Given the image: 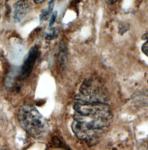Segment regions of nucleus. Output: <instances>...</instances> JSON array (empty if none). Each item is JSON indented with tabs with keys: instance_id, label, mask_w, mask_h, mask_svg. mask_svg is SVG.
<instances>
[{
	"instance_id": "f257e3e1",
	"label": "nucleus",
	"mask_w": 148,
	"mask_h": 150,
	"mask_svg": "<svg viewBox=\"0 0 148 150\" xmlns=\"http://www.w3.org/2000/svg\"><path fill=\"white\" fill-rule=\"evenodd\" d=\"M18 117L20 126L33 137L41 139L48 134V121L33 105L28 103L22 105L18 109Z\"/></svg>"
},
{
	"instance_id": "f03ea898",
	"label": "nucleus",
	"mask_w": 148,
	"mask_h": 150,
	"mask_svg": "<svg viewBox=\"0 0 148 150\" xmlns=\"http://www.w3.org/2000/svg\"><path fill=\"white\" fill-rule=\"evenodd\" d=\"M80 93L75 100L88 103H107L108 100L107 90L103 82L97 77L85 80L80 87Z\"/></svg>"
},
{
	"instance_id": "7ed1b4c3",
	"label": "nucleus",
	"mask_w": 148,
	"mask_h": 150,
	"mask_svg": "<svg viewBox=\"0 0 148 150\" xmlns=\"http://www.w3.org/2000/svg\"><path fill=\"white\" fill-rule=\"evenodd\" d=\"M74 120L77 121L89 128L94 130H103L109 127L113 120V114L110 108L90 114L82 115L75 112Z\"/></svg>"
},
{
	"instance_id": "20e7f679",
	"label": "nucleus",
	"mask_w": 148,
	"mask_h": 150,
	"mask_svg": "<svg viewBox=\"0 0 148 150\" xmlns=\"http://www.w3.org/2000/svg\"><path fill=\"white\" fill-rule=\"evenodd\" d=\"M71 128L78 139L86 142L89 145L95 144L103 134V130L91 129L75 120L73 122Z\"/></svg>"
},
{
	"instance_id": "39448f33",
	"label": "nucleus",
	"mask_w": 148,
	"mask_h": 150,
	"mask_svg": "<svg viewBox=\"0 0 148 150\" xmlns=\"http://www.w3.org/2000/svg\"><path fill=\"white\" fill-rule=\"evenodd\" d=\"M39 54L38 47L34 46L30 50L21 69L19 79L24 80L28 77L31 74Z\"/></svg>"
},
{
	"instance_id": "423d86ee",
	"label": "nucleus",
	"mask_w": 148,
	"mask_h": 150,
	"mask_svg": "<svg viewBox=\"0 0 148 150\" xmlns=\"http://www.w3.org/2000/svg\"><path fill=\"white\" fill-rule=\"evenodd\" d=\"M30 6L27 1H18L14 5L13 18L16 22L22 21L29 12Z\"/></svg>"
},
{
	"instance_id": "0eeeda50",
	"label": "nucleus",
	"mask_w": 148,
	"mask_h": 150,
	"mask_svg": "<svg viewBox=\"0 0 148 150\" xmlns=\"http://www.w3.org/2000/svg\"><path fill=\"white\" fill-rule=\"evenodd\" d=\"M65 47L64 44L61 45L60 48V54H59V60L62 65L65 64Z\"/></svg>"
},
{
	"instance_id": "6e6552de",
	"label": "nucleus",
	"mask_w": 148,
	"mask_h": 150,
	"mask_svg": "<svg viewBox=\"0 0 148 150\" xmlns=\"http://www.w3.org/2000/svg\"><path fill=\"white\" fill-rule=\"evenodd\" d=\"M138 150H148V136L138 142Z\"/></svg>"
},
{
	"instance_id": "1a4fd4ad",
	"label": "nucleus",
	"mask_w": 148,
	"mask_h": 150,
	"mask_svg": "<svg viewBox=\"0 0 148 150\" xmlns=\"http://www.w3.org/2000/svg\"><path fill=\"white\" fill-rule=\"evenodd\" d=\"M58 30L56 28H52L46 35L45 38L48 40H52L58 37Z\"/></svg>"
},
{
	"instance_id": "9d476101",
	"label": "nucleus",
	"mask_w": 148,
	"mask_h": 150,
	"mask_svg": "<svg viewBox=\"0 0 148 150\" xmlns=\"http://www.w3.org/2000/svg\"><path fill=\"white\" fill-rule=\"evenodd\" d=\"M51 13L49 12V11H48V9H43L41 11L40 16H39V19H40V22L41 23H43L44 21L48 19L49 16L51 15Z\"/></svg>"
},
{
	"instance_id": "9b49d317",
	"label": "nucleus",
	"mask_w": 148,
	"mask_h": 150,
	"mask_svg": "<svg viewBox=\"0 0 148 150\" xmlns=\"http://www.w3.org/2000/svg\"><path fill=\"white\" fill-rule=\"evenodd\" d=\"M143 37L145 38L144 39H147V41L144 43L142 46V51L146 56L148 57V33L146 34Z\"/></svg>"
},
{
	"instance_id": "f8f14e48",
	"label": "nucleus",
	"mask_w": 148,
	"mask_h": 150,
	"mask_svg": "<svg viewBox=\"0 0 148 150\" xmlns=\"http://www.w3.org/2000/svg\"><path fill=\"white\" fill-rule=\"evenodd\" d=\"M57 11H55L51 15V19L49 21V27H52L53 25V24L55 22L56 18H57Z\"/></svg>"
},
{
	"instance_id": "ddd939ff",
	"label": "nucleus",
	"mask_w": 148,
	"mask_h": 150,
	"mask_svg": "<svg viewBox=\"0 0 148 150\" xmlns=\"http://www.w3.org/2000/svg\"><path fill=\"white\" fill-rule=\"evenodd\" d=\"M45 1L44 0H34V2L36 3V4H42Z\"/></svg>"
}]
</instances>
